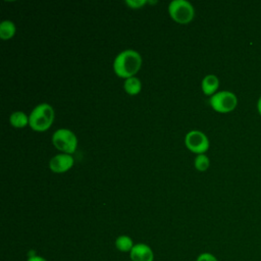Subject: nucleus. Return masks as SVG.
Wrapping results in <instances>:
<instances>
[{
	"label": "nucleus",
	"instance_id": "nucleus-5",
	"mask_svg": "<svg viewBox=\"0 0 261 261\" xmlns=\"http://www.w3.org/2000/svg\"><path fill=\"white\" fill-rule=\"evenodd\" d=\"M209 104L216 112L228 113L237 107L238 98L230 91H220L210 97Z\"/></svg>",
	"mask_w": 261,
	"mask_h": 261
},
{
	"label": "nucleus",
	"instance_id": "nucleus-15",
	"mask_svg": "<svg viewBox=\"0 0 261 261\" xmlns=\"http://www.w3.org/2000/svg\"><path fill=\"white\" fill-rule=\"evenodd\" d=\"M146 3H148V1H146V0H126V1H125V4H126L129 8H133V9L141 8V7H143Z\"/></svg>",
	"mask_w": 261,
	"mask_h": 261
},
{
	"label": "nucleus",
	"instance_id": "nucleus-6",
	"mask_svg": "<svg viewBox=\"0 0 261 261\" xmlns=\"http://www.w3.org/2000/svg\"><path fill=\"white\" fill-rule=\"evenodd\" d=\"M185 145L191 152L197 155L205 154L209 149V140L204 133L194 129L186 135Z\"/></svg>",
	"mask_w": 261,
	"mask_h": 261
},
{
	"label": "nucleus",
	"instance_id": "nucleus-9",
	"mask_svg": "<svg viewBox=\"0 0 261 261\" xmlns=\"http://www.w3.org/2000/svg\"><path fill=\"white\" fill-rule=\"evenodd\" d=\"M219 88V80L215 74H207L201 83L202 92L207 96H213Z\"/></svg>",
	"mask_w": 261,
	"mask_h": 261
},
{
	"label": "nucleus",
	"instance_id": "nucleus-3",
	"mask_svg": "<svg viewBox=\"0 0 261 261\" xmlns=\"http://www.w3.org/2000/svg\"><path fill=\"white\" fill-rule=\"evenodd\" d=\"M168 13L175 22L187 24L193 20L195 10L193 5L186 0H173L168 5Z\"/></svg>",
	"mask_w": 261,
	"mask_h": 261
},
{
	"label": "nucleus",
	"instance_id": "nucleus-10",
	"mask_svg": "<svg viewBox=\"0 0 261 261\" xmlns=\"http://www.w3.org/2000/svg\"><path fill=\"white\" fill-rule=\"evenodd\" d=\"M16 32V27L11 20H3L0 23V38L2 40L11 39Z\"/></svg>",
	"mask_w": 261,
	"mask_h": 261
},
{
	"label": "nucleus",
	"instance_id": "nucleus-7",
	"mask_svg": "<svg viewBox=\"0 0 261 261\" xmlns=\"http://www.w3.org/2000/svg\"><path fill=\"white\" fill-rule=\"evenodd\" d=\"M74 160L70 154L60 153L53 156L49 161V168L54 173H63L73 166Z\"/></svg>",
	"mask_w": 261,
	"mask_h": 261
},
{
	"label": "nucleus",
	"instance_id": "nucleus-16",
	"mask_svg": "<svg viewBox=\"0 0 261 261\" xmlns=\"http://www.w3.org/2000/svg\"><path fill=\"white\" fill-rule=\"evenodd\" d=\"M196 261H218V260H217V258H216L213 254H211V253H202V254H200V255L197 257Z\"/></svg>",
	"mask_w": 261,
	"mask_h": 261
},
{
	"label": "nucleus",
	"instance_id": "nucleus-12",
	"mask_svg": "<svg viewBox=\"0 0 261 261\" xmlns=\"http://www.w3.org/2000/svg\"><path fill=\"white\" fill-rule=\"evenodd\" d=\"M124 90L125 92L128 94V95H137L141 92V89H142V84H141V81L136 77V76H132L129 79H126L125 82H124Z\"/></svg>",
	"mask_w": 261,
	"mask_h": 261
},
{
	"label": "nucleus",
	"instance_id": "nucleus-14",
	"mask_svg": "<svg viewBox=\"0 0 261 261\" xmlns=\"http://www.w3.org/2000/svg\"><path fill=\"white\" fill-rule=\"evenodd\" d=\"M194 165H195V168L198 170V171H206L210 165V160L208 158L207 155L205 154H199L196 156L195 160H194Z\"/></svg>",
	"mask_w": 261,
	"mask_h": 261
},
{
	"label": "nucleus",
	"instance_id": "nucleus-2",
	"mask_svg": "<svg viewBox=\"0 0 261 261\" xmlns=\"http://www.w3.org/2000/svg\"><path fill=\"white\" fill-rule=\"evenodd\" d=\"M54 121V110L48 103L37 105L29 116V125L35 132H46Z\"/></svg>",
	"mask_w": 261,
	"mask_h": 261
},
{
	"label": "nucleus",
	"instance_id": "nucleus-18",
	"mask_svg": "<svg viewBox=\"0 0 261 261\" xmlns=\"http://www.w3.org/2000/svg\"><path fill=\"white\" fill-rule=\"evenodd\" d=\"M257 110H258L259 114L261 115V96H260V98L257 101Z\"/></svg>",
	"mask_w": 261,
	"mask_h": 261
},
{
	"label": "nucleus",
	"instance_id": "nucleus-11",
	"mask_svg": "<svg viewBox=\"0 0 261 261\" xmlns=\"http://www.w3.org/2000/svg\"><path fill=\"white\" fill-rule=\"evenodd\" d=\"M9 121L12 126L21 128L29 124V117L22 111H14L11 113V115L9 117Z\"/></svg>",
	"mask_w": 261,
	"mask_h": 261
},
{
	"label": "nucleus",
	"instance_id": "nucleus-8",
	"mask_svg": "<svg viewBox=\"0 0 261 261\" xmlns=\"http://www.w3.org/2000/svg\"><path fill=\"white\" fill-rule=\"evenodd\" d=\"M130 261H153L154 253L147 244L139 243L134 246L129 252Z\"/></svg>",
	"mask_w": 261,
	"mask_h": 261
},
{
	"label": "nucleus",
	"instance_id": "nucleus-1",
	"mask_svg": "<svg viewBox=\"0 0 261 261\" xmlns=\"http://www.w3.org/2000/svg\"><path fill=\"white\" fill-rule=\"evenodd\" d=\"M142 66V57L139 52L133 49H126L116 55L113 61V70L115 74L122 79H129L140 70Z\"/></svg>",
	"mask_w": 261,
	"mask_h": 261
},
{
	"label": "nucleus",
	"instance_id": "nucleus-17",
	"mask_svg": "<svg viewBox=\"0 0 261 261\" xmlns=\"http://www.w3.org/2000/svg\"><path fill=\"white\" fill-rule=\"evenodd\" d=\"M28 261H47L44 257H41V256H38L36 254H33V255H30L29 258H28Z\"/></svg>",
	"mask_w": 261,
	"mask_h": 261
},
{
	"label": "nucleus",
	"instance_id": "nucleus-13",
	"mask_svg": "<svg viewBox=\"0 0 261 261\" xmlns=\"http://www.w3.org/2000/svg\"><path fill=\"white\" fill-rule=\"evenodd\" d=\"M134 243L132 238H129L128 236L122 234L119 236L116 240H115V247L118 251L120 252H130L132 249L134 248Z\"/></svg>",
	"mask_w": 261,
	"mask_h": 261
},
{
	"label": "nucleus",
	"instance_id": "nucleus-4",
	"mask_svg": "<svg viewBox=\"0 0 261 261\" xmlns=\"http://www.w3.org/2000/svg\"><path fill=\"white\" fill-rule=\"evenodd\" d=\"M52 143L54 147L65 154H72L77 147L76 136L68 128H59L52 135Z\"/></svg>",
	"mask_w": 261,
	"mask_h": 261
}]
</instances>
